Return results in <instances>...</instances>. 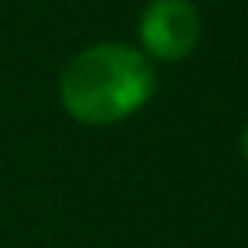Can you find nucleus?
<instances>
[{
	"mask_svg": "<svg viewBox=\"0 0 248 248\" xmlns=\"http://www.w3.org/2000/svg\"><path fill=\"white\" fill-rule=\"evenodd\" d=\"M58 92L72 119L85 126H109L133 116L153 95V68L136 48L95 45L68 62Z\"/></svg>",
	"mask_w": 248,
	"mask_h": 248,
	"instance_id": "obj_1",
	"label": "nucleus"
},
{
	"mask_svg": "<svg viewBox=\"0 0 248 248\" xmlns=\"http://www.w3.org/2000/svg\"><path fill=\"white\" fill-rule=\"evenodd\" d=\"M241 153H245V163H248V126H245V136H241Z\"/></svg>",
	"mask_w": 248,
	"mask_h": 248,
	"instance_id": "obj_3",
	"label": "nucleus"
},
{
	"mask_svg": "<svg viewBox=\"0 0 248 248\" xmlns=\"http://www.w3.org/2000/svg\"><path fill=\"white\" fill-rule=\"evenodd\" d=\"M201 38V14L190 0H153L140 17V41L153 58L177 62L194 51Z\"/></svg>",
	"mask_w": 248,
	"mask_h": 248,
	"instance_id": "obj_2",
	"label": "nucleus"
}]
</instances>
